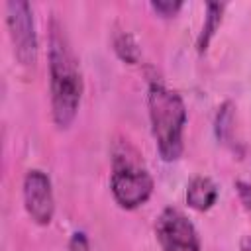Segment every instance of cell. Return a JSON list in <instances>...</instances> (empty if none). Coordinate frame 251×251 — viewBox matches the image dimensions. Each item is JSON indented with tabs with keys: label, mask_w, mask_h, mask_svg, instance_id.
<instances>
[{
	"label": "cell",
	"mask_w": 251,
	"mask_h": 251,
	"mask_svg": "<svg viewBox=\"0 0 251 251\" xmlns=\"http://www.w3.org/2000/svg\"><path fill=\"white\" fill-rule=\"evenodd\" d=\"M69 249L71 251H88V239L82 231H76L73 233L71 241H69Z\"/></svg>",
	"instance_id": "4fadbf2b"
},
{
	"label": "cell",
	"mask_w": 251,
	"mask_h": 251,
	"mask_svg": "<svg viewBox=\"0 0 251 251\" xmlns=\"http://www.w3.org/2000/svg\"><path fill=\"white\" fill-rule=\"evenodd\" d=\"M137 155L116 153L112 159L110 190L116 204L124 210H135L143 206L155 188V180L147 167L135 159Z\"/></svg>",
	"instance_id": "3957f363"
},
{
	"label": "cell",
	"mask_w": 251,
	"mask_h": 251,
	"mask_svg": "<svg viewBox=\"0 0 251 251\" xmlns=\"http://www.w3.org/2000/svg\"><path fill=\"white\" fill-rule=\"evenodd\" d=\"M114 51L118 53V57L129 65H133L137 59H139V49H137V43L133 41V37L129 33H120L116 39H114Z\"/></svg>",
	"instance_id": "30bf717a"
},
{
	"label": "cell",
	"mask_w": 251,
	"mask_h": 251,
	"mask_svg": "<svg viewBox=\"0 0 251 251\" xmlns=\"http://www.w3.org/2000/svg\"><path fill=\"white\" fill-rule=\"evenodd\" d=\"M218 184L204 175H198L194 178H190V182L186 184V192H184V200L186 204L196 210V212H206L210 210L216 200H218Z\"/></svg>",
	"instance_id": "52a82bcc"
},
{
	"label": "cell",
	"mask_w": 251,
	"mask_h": 251,
	"mask_svg": "<svg viewBox=\"0 0 251 251\" xmlns=\"http://www.w3.org/2000/svg\"><path fill=\"white\" fill-rule=\"evenodd\" d=\"M233 122H235L233 104H231V102H224V104L220 106V110H218L214 129H216V137H218L222 143H226V145L233 143V131H235Z\"/></svg>",
	"instance_id": "9c48e42d"
},
{
	"label": "cell",
	"mask_w": 251,
	"mask_h": 251,
	"mask_svg": "<svg viewBox=\"0 0 251 251\" xmlns=\"http://www.w3.org/2000/svg\"><path fill=\"white\" fill-rule=\"evenodd\" d=\"M49 94L51 116L57 127L67 129L80 108L84 94V80L78 59L63 25L53 18L49 24Z\"/></svg>",
	"instance_id": "6da1fadb"
},
{
	"label": "cell",
	"mask_w": 251,
	"mask_h": 251,
	"mask_svg": "<svg viewBox=\"0 0 251 251\" xmlns=\"http://www.w3.org/2000/svg\"><path fill=\"white\" fill-rule=\"evenodd\" d=\"M151 10L155 14H159L161 18H175L180 10H182V2L180 0H153L151 4Z\"/></svg>",
	"instance_id": "8fae6325"
},
{
	"label": "cell",
	"mask_w": 251,
	"mask_h": 251,
	"mask_svg": "<svg viewBox=\"0 0 251 251\" xmlns=\"http://www.w3.org/2000/svg\"><path fill=\"white\" fill-rule=\"evenodd\" d=\"M24 208L31 222L37 226H49L55 216V194L51 178L41 169H29L22 184Z\"/></svg>",
	"instance_id": "8992f818"
},
{
	"label": "cell",
	"mask_w": 251,
	"mask_h": 251,
	"mask_svg": "<svg viewBox=\"0 0 251 251\" xmlns=\"http://www.w3.org/2000/svg\"><path fill=\"white\" fill-rule=\"evenodd\" d=\"M6 25L10 41L14 45V55L24 67H33L37 61L39 39L35 31L33 10L25 0H8L6 6Z\"/></svg>",
	"instance_id": "277c9868"
},
{
	"label": "cell",
	"mask_w": 251,
	"mask_h": 251,
	"mask_svg": "<svg viewBox=\"0 0 251 251\" xmlns=\"http://www.w3.org/2000/svg\"><path fill=\"white\" fill-rule=\"evenodd\" d=\"M147 112L159 157L165 163L176 161L184 149V126L188 118L184 100L163 82H151L147 88Z\"/></svg>",
	"instance_id": "7a4b0ae2"
},
{
	"label": "cell",
	"mask_w": 251,
	"mask_h": 251,
	"mask_svg": "<svg viewBox=\"0 0 251 251\" xmlns=\"http://www.w3.org/2000/svg\"><path fill=\"white\" fill-rule=\"evenodd\" d=\"M155 237L161 251H202L200 235L192 220L178 208H163L155 222Z\"/></svg>",
	"instance_id": "5b68a950"
},
{
	"label": "cell",
	"mask_w": 251,
	"mask_h": 251,
	"mask_svg": "<svg viewBox=\"0 0 251 251\" xmlns=\"http://www.w3.org/2000/svg\"><path fill=\"white\" fill-rule=\"evenodd\" d=\"M239 249H241V251H251V235L241 237V241H239Z\"/></svg>",
	"instance_id": "5bb4252c"
},
{
	"label": "cell",
	"mask_w": 251,
	"mask_h": 251,
	"mask_svg": "<svg viewBox=\"0 0 251 251\" xmlns=\"http://www.w3.org/2000/svg\"><path fill=\"white\" fill-rule=\"evenodd\" d=\"M235 192H237V196H239L241 206H243L245 212L251 216V182L237 180V182H235Z\"/></svg>",
	"instance_id": "7c38bea8"
},
{
	"label": "cell",
	"mask_w": 251,
	"mask_h": 251,
	"mask_svg": "<svg viewBox=\"0 0 251 251\" xmlns=\"http://www.w3.org/2000/svg\"><path fill=\"white\" fill-rule=\"evenodd\" d=\"M224 10H226V4L224 2H208L206 4V16H204V24H202V29L196 37V49L198 53H204L212 41V37L216 35L220 24H222V18H224Z\"/></svg>",
	"instance_id": "ba28073f"
}]
</instances>
